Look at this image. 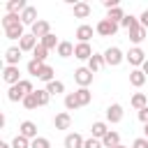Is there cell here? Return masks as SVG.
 <instances>
[{
	"instance_id": "4",
	"label": "cell",
	"mask_w": 148,
	"mask_h": 148,
	"mask_svg": "<svg viewBox=\"0 0 148 148\" xmlns=\"http://www.w3.org/2000/svg\"><path fill=\"white\" fill-rule=\"evenodd\" d=\"M118 23H113V21H109V18H102L97 25H95V32L97 35H102V37H113L116 32H118Z\"/></svg>"
},
{
	"instance_id": "40",
	"label": "cell",
	"mask_w": 148,
	"mask_h": 148,
	"mask_svg": "<svg viewBox=\"0 0 148 148\" xmlns=\"http://www.w3.org/2000/svg\"><path fill=\"white\" fill-rule=\"evenodd\" d=\"M132 148H148V139H146V136L134 139V141H132Z\"/></svg>"
},
{
	"instance_id": "47",
	"label": "cell",
	"mask_w": 148,
	"mask_h": 148,
	"mask_svg": "<svg viewBox=\"0 0 148 148\" xmlns=\"http://www.w3.org/2000/svg\"><path fill=\"white\" fill-rule=\"evenodd\" d=\"M116 148H127V146H123V143H120V146H116Z\"/></svg>"
},
{
	"instance_id": "30",
	"label": "cell",
	"mask_w": 148,
	"mask_h": 148,
	"mask_svg": "<svg viewBox=\"0 0 148 148\" xmlns=\"http://www.w3.org/2000/svg\"><path fill=\"white\" fill-rule=\"evenodd\" d=\"M65 109H67V111H76V109H81V104H79V99H76L74 92H67V95H65Z\"/></svg>"
},
{
	"instance_id": "31",
	"label": "cell",
	"mask_w": 148,
	"mask_h": 148,
	"mask_svg": "<svg viewBox=\"0 0 148 148\" xmlns=\"http://www.w3.org/2000/svg\"><path fill=\"white\" fill-rule=\"evenodd\" d=\"M37 79H39V81H44V83H51V81H56V79H53V67H51V65H44Z\"/></svg>"
},
{
	"instance_id": "9",
	"label": "cell",
	"mask_w": 148,
	"mask_h": 148,
	"mask_svg": "<svg viewBox=\"0 0 148 148\" xmlns=\"http://www.w3.org/2000/svg\"><path fill=\"white\" fill-rule=\"evenodd\" d=\"M92 56H95V51H92V46H90V44H81V42H79V44H74V58H79V60H86V62H88Z\"/></svg>"
},
{
	"instance_id": "38",
	"label": "cell",
	"mask_w": 148,
	"mask_h": 148,
	"mask_svg": "<svg viewBox=\"0 0 148 148\" xmlns=\"http://www.w3.org/2000/svg\"><path fill=\"white\" fill-rule=\"evenodd\" d=\"M21 104H23L28 111H32V109H37V106H39V104H37V97H35V92H32V95H25V99H23Z\"/></svg>"
},
{
	"instance_id": "18",
	"label": "cell",
	"mask_w": 148,
	"mask_h": 148,
	"mask_svg": "<svg viewBox=\"0 0 148 148\" xmlns=\"http://www.w3.org/2000/svg\"><path fill=\"white\" fill-rule=\"evenodd\" d=\"M146 32H148V30H146V28H143V25L139 23L136 28H132V30L127 32V37H130V42H132L134 46H139V44H141V42L146 39Z\"/></svg>"
},
{
	"instance_id": "29",
	"label": "cell",
	"mask_w": 148,
	"mask_h": 148,
	"mask_svg": "<svg viewBox=\"0 0 148 148\" xmlns=\"http://www.w3.org/2000/svg\"><path fill=\"white\" fill-rule=\"evenodd\" d=\"M46 92H49L51 97H53V95H60V92H65V83L56 79V81H51V83H46Z\"/></svg>"
},
{
	"instance_id": "42",
	"label": "cell",
	"mask_w": 148,
	"mask_h": 148,
	"mask_svg": "<svg viewBox=\"0 0 148 148\" xmlns=\"http://www.w3.org/2000/svg\"><path fill=\"white\" fill-rule=\"evenodd\" d=\"M102 5L106 7V12H109V9H113V7H120V2H118V0H102Z\"/></svg>"
},
{
	"instance_id": "39",
	"label": "cell",
	"mask_w": 148,
	"mask_h": 148,
	"mask_svg": "<svg viewBox=\"0 0 148 148\" xmlns=\"http://www.w3.org/2000/svg\"><path fill=\"white\" fill-rule=\"evenodd\" d=\"M83 148H104V146H102V139H95V136H90V139H86Z\"/></svg>"
},
{
	"instance_id": "23",
	"label": "cell",
	"mask_w": 148,
	"mask_h": 148,
	"mask_svg": "<svg viewBox=\"0 0 148 148\" xmlns=\"http://www.w3.org/2000/svg\"><path fill=\"white\" fill-rule=\"evenodd\" d=\"M56 53H58L60 58H72V56H74V44H72V42H60L58 49H56Z\"/></svg>"
},
{
	"instance_id": "22",
	"label": "cell",
	"mask_w": 148,
	"mask_h": 148,
	"mask_svg": "<svg viewBox=\"0 0 148 148\" xmlns=\"http://www.w3.org/2000/svg\"><path fill=\"white\" fill-rule=\"evenodd\" d=\"M25 7H28L25 0H9L7 2V14H23Z\"/></svg>"
},
{
	"instance_id": "43",
	"label": "cell",
	"mask_w": 148,
	"mask_h": 148,
	"mask_svg": "<svg viewBox=\"0 0 148 148\" xmlns=\"http://www.w3.org/2000/svg\"><path fill=\"white\" fill-rule=\"evenodd\" d=\"M139 120H141V123H143V125H148V106H146V109H141V111H139Z\"/></svg>"
},
{
	"instance_id": "7",
	"label": "cell",
	"mask_w": 148,
	"mask_h": 148,
	"mask_svg": "<svg viewBox=\"0 0 148 148\" xmlns=\"http://www.w3.org/2000/svg\"><path fill=\"white\" fill-rule=\"evenodd\" d=\"M30 32H32V35H35V37L42 42L46 35H51V23H49V21H44V18H39V21H37V23L30 28Z\"/></svg>"
},
{
	"instance_id": "26",
	"label": "cell",
	"mask_w": 148,
	"mask_h": 148,
	"mask_svg": "<svg viewBox=\"0 0 148 148\" xmlns=\"http://www.w3.org/2000/svg\"><path fill=\"white\" fill-rule=\"evenodd\" d=\"M74 95H76V99H79L81 106H88L90 99H92V92H90L88 88H79V90H74Z\"/></svg>"
},
{
	"instance_id": "14",
	"label": "cell",
	"mask_w": 148,
	"mask_h": 148,
	"mask_svg": "<svg viewBox=\"0 0 148 148\" xmlns=\"http://www.w3.org/2000/svg\"><path fill=\"white\" fill-rule=\"evenodd\" d=\"M109 132H111V130H109V123H106V120H97V123H92V127H90V136H95V139H104Z\"/></svg>"
},
{
	"instance_id": "21",
	"label": "cell",
	"mask_w": 148,
	"mask_h": 148,
	"mask_svg": "<svg viewBox=\"0 0 148 148\" xmlns=\"http://www.w3.org/2000/svg\"><path fill=\"white\" fill-rule=\"evenodd\" d=\"M146 81H148V76L143 74V69H132V72H130V83H132L134 88H141Z\"/></svg>"
},
{
	"instance_id": "3",
	"label": "cell",
	"mask_w": 148,
	"mask_h": 148,
	"mask_svg": "<svg viewBox=\"0 0 148 148\" xmlns=\"http://www.w3.org/2000/svg\"><path fill=\"white\" fill-rule=\"evenodd\" d=\"M123 60H125V53H123L118 46H109V49L104 51V62H106L109 67H118Z\"/></svg>"
},
{
	"instance_id": "1",
	"label": "cell",
	"mask_w": 148,
	"mask_h": 148,
	"mask_svg": "<svg viewBox=\"0 0 148 148\" xmlns=\"http://www.w3.org/2000/svg\"><path fill=\"white\" fill-rule=\"evenodd\" d=\"M2 28H5V37L7 39H23L25 35V25L21 23V14H5L2 16Z\"/></svg>"
},
{
	"instance_id": "6",
	"label": "cell",
	"mask_w": 148,
	"mask_h": 148,
	"mask_svg": "<svg viewBox=\"0 0 148 148\" xmlns=\"http://www.w3.org/2000/svg\"><path fill=\"white\" fill-rule=\"evenodd\" d=\"M2 81L12 88V86H16L18 81H21V76H18V67H14V65H5V69H2Z\"/></svg>"
},
{
	"instance_id": "33",
	"label": "cell",
	"mask_w": 148,
	"mask_h": 148,
	"mask_svg": "<svg viewBox=\"0 0 148 148\" xmlns=\"http://www.w3.org/2000/svg\"><path fill=\"white\" fill-rule=\"evenodd\" d=\"M46 56H49V49H44L42 44H37V46H35V51H32V60L44 62V60H46Z\"/></svg>"
},
{
	"instance_id": "5",
	"label": "cell",
	"mask_w": 148,
	"mask_h": 148,
	"mask_svg": "<svg viewBox=\"0 0 148 148\" xmlns=\"http://www.w3.org/2000/svg\"><path fill=\"white\" fill-rule=\"evenodd\" d=\"M74 81L79 83V88H88L92 83V72L88 67H79V69H74Z\"/></svg>"
},
{
	"instance_id": "27",
	"label": "cell",
	"mask_w": 148,
	"mask_h": 148,
	"mask_svg": "<svg viewBox=\"0 0 148 148\" xmlns=\"http://www.w3.org/2000/svg\"><path fill=\"white\" fill-rule=\"evenodd\" d=\"M106 18L120 25V21L125 18V12H123V7H113V9H109V12H106Z\"/></svg>"
},
{
	"instance_id": "28",
	"label": "cell",
	"mask_w": 148,
	"mask_h": 148,
	"mask_svg": "<svg viewBox=\"0 0 148 148\" xmlns=\"http://www.w3.org/2000/svg\"><path fill=\"white\" fill-rule=\"evenodd\" d=\"M136 25H139V16H134V14H125V18L120 21V28H125L127 32L132 28H136Z\"/></svg>"
},
{
	"instance_id": "37",
	"label": "cell",
	"mask_w": 148,
	"mask_h": 148,
	"mask_svg": "<svg viewBox=\"0 0 148 148\" xmlns=\"http://www.w3.org/2000/svg\"><path fill=\"white\" fill-rule=\"evenodd\" d=\"M30 148H51V141L46 136H37V139L30 141Z\"/></svg>"
},
{
	"instance_id": "13",
	"label": "cell",
	"mask_w": 148,
	"mask_h": 148,
	"mask_svg": "<svg viewBox=\"0 0 148 148\" xmlns=\"http://www.w3.org/2000/svg\"><path fill=\"white\" fill-rule=\"evenodd\" d=\"M21 56H23V51H21L18 46H9V49L5 51V62H7V65H14V67H18V62H21Z\"/></svg>"
},
{
	"instance_id": "19",
	"label": "cell",
	"mask_w": 148,
	"mask_h": 148,
	"mask_svg": "<svg viewBox=\"0 0 148 148\" xmlns=\"http://www.w3.org/2000/svg\"><path fill=\"white\" fill-rule=\"evenodd\" d=\"M92 32H95V30H92V25H86V23H83V25H79V28H76V39H79L81 44H90Z\"/></svg>"
},
{
	"instance_id": "17",
	"label": "cell",
	"mask_w": 148,
	"mask_h": 148,
	"mask_svg": "<svg viewBox=\"0 0 148 148\" xmlns=\"http://www.w3.org/2000/svg\"><path fill=\"white\" fill-rule=\"evenodd\" d=\"M37 21H39V18H37V9H35L32 5H28V7L23 9V14H21V23H23V25H30V28H32V25H35Z\"/></svg>"
},
{
	"instance_id": "32",
	"label": "cell",
	"mask_w": 148,
	"mask_h": 148,
	"mask_svg": "<svg viewBox=\"0 0 148 148\" xmlns=\"http://www.w3.org/2000/svg\"><path fill=\"white\" fill-rule=\"evenodd\" d=\"M39 44H42L44 49H49V51H51V49H58V44H60V42H58V37H56V35L51 32V35H46V37H44V39H42Z\"/></svg>"
},
{
	"instance_id": "10",
	"label": "cell",
	"mask_w": 148,
	"mask_h": 148,
	"mask_svg": "<svg viewBox=\"0 0 148 148\" xmlns=\"http://www.w3.org/2000/svg\"><path fill=\"white\" fill-rule=\"evenodd\" d=\"M18 134L25 136V139H30V141L39 136V134H37V125H35L32 120H23V123L18 125Z\"/></svg>"
},
{
	"instance_id": "34",
	"label": "cell",
	"mask_w": 148,
	"mask_h": 148,
	"mask_svg": "<svg viewBox=\"0 0 148 148\" xmlns=\"http://www.w3.org/2000/svg\"><path fill=\"white\" fill-rule=\"evenodd\" d=\"M46 62H39V60H30L28 62V74L30 76H39V72H42V67H44Z\"/></svg>"
},
{
	"instance_id": "35",
	"label": "cell",
	"mask_w": 148,
	"mask_h": 148,
	"mask_svg": "<svg viewBox=\"0 0 148 148\" xmlns=\"http://www.w3.org/2000/svg\"><path fill=\"white\" fill-rule=\"evenodd\" d=\"M35 97H37V104H39V106H46V104H49V99H51V95L46 92V88L35 90Z\"/></svg>"
},
{
	"instance_id": "45",
	"label": "cell",
	"mask_w": 148,
	"mask_h": 148,
	"mask_svg": "<svg viewBox=\"0 0 148 148\" xmlns=\"http://www.w3.org/2000/svg\"><path fill=\"white\" fill-rule=\"evenodd\" d=\"M0 148H12V143H5V141H2V143H0Z\"/></svg>"
},
{
	"instance_id": "16",
	"label": "cell",
	"mask_w": 148,
	"mask_h": 148,
	"mask_svg": "<svg viewBox=\"0 0 148 148\" xmlns=\"http://www.w3.org/2000/svg\"><path fill=\"white\" fill-rule=\"evenodd\" d=\"M90 12H92V7H90L88 2H74V5H72V14H74V18H88Z\"/></svg>"
},
{
	"instance_id": "15",
	"label": "cell",
	"mask_w": 148,
	"mask_h": 148,
	"mask_svg": "<svg viewBox=\"0 0 148 148\" xmlns=\"http://www.w3.org/2000/svg\"><path fill=\"white\" fill-rule=\"evenodd\" d=\"M83 143H86V139H83L79 132H69V134L65 136V141H62L65 148H83Z\"/></svg>"
},
{
	"instance_id": "41",
	"label": "cell",
	"mask_w": 148,
	"mask_h": 148,
	"mask_svg": "<svg viewBox=\"0 0 148 148\" xmlns=\"http://www.w3.org/2000/svg\"><path fill=\"white\" fill-rule=\"evenodd\" d=\"M139 23H141V25H143V28L148 30V7H146V9L141 12V16H139Z\"/></svg>"
},
{
	"instance_id": "46",
	"label": "cell",
	"mask_w": 148,
	"mask_h": 148,
	"mask_svg": "<svg viewBox=\"0 0 148 148\" xmlns=\"http://www.w3.org/2000/svg\"><path fill=\"white\" fill-rule=\"evenodd\" d=\"M143 136L148 139V125H143Z\"/></svg>"
},
{
	"instance_id": "24",
	"label": "cell",
	"mask_w": 148,
	"mask_h": 148,
	"mask_svg": "<svg viewBox=\"0 0 148 148\" xmlns=\"http://www.w3.org/2000/svg\"><path fill=\"white\" fill-rule=\"evenodd\" d=\"M130 104H132L136 111H141V109H146V106H148V97H146L143 92H134V95H132V99H130Z\"/></svg>"
},
{
	"instance_id": "36",
	"label": "cell",
	"mask_w": 148,
	"mask_h": 148,
	"mask_svg": "<svg viewBox=\"0 0 148 148\" xmlns=\"http://www.w3.org/2000/svg\"><path fill=\"white\" fill-rule=\"evenodd\" d=\"M12 148H30V139H25V136L16 134V136L12 139Z\"/></svg>"
},
{
	"instance_id": "12",
	"label": "cell",
	"mask_w": 148,
	"mask_h": 148,
	"mask_svg": "<svg viewBox=\"0 0 148 148\" xmlns=\"http://www.w3.org/2000/svg\"><path fill=\"white\" fill-rule=\"evenodd\" d=\"M37 44H39V39H37V37L32 35V32H25V35H23V39L18 42V49H21L23 53H25V51H30V53H32Z\"/></svg>"
},
{
	"instance_id": "44",
	"label": "cell",
	"mask_w": 148,
	"mask_h": 148,
	"mask_svg": "<svg viewBox=\"0 0 148 148\" xmlns=\"http://www.w3.org/2000/svg\"><path fill=\"white\" fill-rule=\"evenodd\" d=\"M141 69H143V74H146V76H148V60H146V62H143V67H141Z\"/></svg>"
},
{
	"instance_id": "2",
	"label": "cell",
	"mask_w": 148,
	"mask_h": 148,
	"mask_svg": "<svg viewBox=\"0 0 148 148\" xmlns=\"http://www.w3.org/2000/svg\"><path fill=\"white\" fill-rule=\"evenodd\" d=\"M125 60H127L134 69H141V67H143V62H146L148 58H146V53H143V49H141V46H132V49L125 53Z\"/></svg>"
},
{
	"instance_id": "25",
	"label": "cell",
	"mask_w": 148,
	"mask_h": 148,
	"mask_svg": "<svg viewBox=\"0 0 148 148\" xmlns=\"http://www.w3.org/2000/svg\"><path fill=\"white\" fill-rule=\"evenodd\" d=\"M102 146H104V148H116V146H120V134L111 130V132L102 139Z\"/></svg>"
},
{
	"instance_id": "11",
	"label": "cell",
	"mask_w": 148,
	"mask_h": 148,
	"mask_svg": "<svg viewBox=\"0 0 148 148\" xmlns=\"http://www.w3.org/2000/svg\"><path fill=\"white\" fill-rule=\"evenodd\" d=\"M53 127H56V130H69V127H72V116H69V111H60V113H56V118H53Z\"/></svg>"
},
{
	"instance_id": "20",
	"label": "cell",
	"mask_w": 148,
	"mask_h": 148,
	"mask_svg": "<svg viewBox=\"0 0 148 148\" xmlns=\"http://www.w3.org/2000/svg\"><path fill=\"white\" fill-rule=\"evenodd\" d=\"M104 65H106V62H104V53H95V56L88 60V65H86V67H88V69L95 74V72H99Z\"/></svg>"
},
{
	"instance_id": "8",
	"label": "cell",
	"mask_w": 148,
	"mask_h": 148,
	"mask_svg": "<svg viewBox=\"0 0 148 148\" xmlns=\"http://www.w3.org/2000/svg\"><path fill=\"white\" fill-rule=\"evenodd\" d=\"M123 116H125V111H123L120 104H109V106H106V123L116 125V123L123 120Z\"/></svg>"
}]
</instances>
